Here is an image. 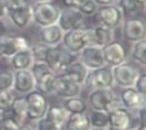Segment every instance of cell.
I'll return each mask as SVG.
<instances>
[{"instance_id":"cell-47","label":"cell","mask_w":146,"mask_h":130,"mask_svg":"<svg viewBox=\"0 0 146 130\" xmlns=\"http://www.w3.org/2000/svg\"><path fill=\"white\" fill-rule=\"evenodd\" d=\"M35 3H42V1H52V0H34Z\"/></svg>"},{"instance_id":"cell-16","label":"cell","mask_w":146,"mask_h":130,"mask_svg":"<svg viewBox=\"0 0 146 130\" xmlns=\"http://www.w3.org/2000/svg\"><path fill=\"white\" fill-rule=\"evenodd\" d=\"M6 16L10 19L11 24L18 29H25L33 21V10L29 3H25L16 9H13L6 13Z\"/></svg>"},{"instance_id":"cell-35","label":"cell","mask_w":146,"mask_h":130,"mask_svg":"<svg viewBox=\"0 0 146 130\" xmlns=\"http://www.w3.org/2000/svg\"><path fill=\"white\" fill-rule=\"evenodd\" d=\"M10 109L14 111V114L18 116L19 119L24 120L25 119V103H24V98H15V100L13 101V104L10 106Z\"/></svg>"},{"instance_id":"cell-10","label":"cell","mask_w":146,"mask_h":130,"mask_svg":"<svg viewBox=\"0 0 146 130\" xmlns=\"http://www.w3.org/2000/svg\"><path fill=\"white\" fill-rule=\"evenodd\" d=\"M122 36L127 43H136L146 39V24L140 16H127L121 24Z\"/></svg>"},{"instance_id":"cell-26","label":"cell","mask_w":146,"mask_h":130,"mask_svg":"<svg viewBox=\"0 0 146 130\" xmlns=\"http://www.w3.org/2000/svg\"><path fill=\"white\" fill-rule=\"evenodd\" d=\"M68 116V111L61 105H49L48 111H46L44 118H46L49 121H51L52 124H55L58 128H61L65 124Z\"/></svg>"},{"instance_id":"cell-11","label":"cell","mask_w":146,"mask_h":130,"mask_svg":"<svg viewBox=\"0 0 146 130\" xmlns=\"http://www.w3.org/2000/svg\"><path fill=\"white\" fill-rule=\"evenodd\" d=\"M82 85L68 79L66 76L59 74L55 75L51 83V94L58 95L62 99L71 98V96H79L81 93Z\"/></svg>"},{"instance_id":"cell-18","label":"cell","mask_w":146,"mask_h":130,"mask_svg":"<svg viewBox=\"0 0 146 130\" xmlns=\"http://www.w3.org/2000/svg\"><path fill=\"white\" fill-rule=\"evenodd\" d=\"M13 89L19 94H28L35 90V80L30 70H15Z\"/></svg>"},{"instance_id":"cell-38","label":"cell","mask_w":146,"mask_h":130,"mask_svg":"<svg viewBox=\"0 0 146 130\" xmlns=\"http://www.w3.org/2000/svg\"><path fill=\"white\" fill-rule=\"evenodd\" d=\"M84 0H61L62 5L65 8H71V9H79V6L82 4Z\"/></svg>"},{"instance_id":"cell-8","label":"cell","mask_w":146,"mask_h":130,"mask_svg":"<svg viewBox=\"0 0 146 130\" xmlns=\"http://www.w3.org/2000/svg\"><path fill=\"white\" fill-rule=\"evenodd\" d=\"M85 86L94 89H111L114 86V76L112 68L109 65H104L99 69L89 70L88 76L84 83Z\"/></svg>"},{"instance_id":"cell-34","label":"cell","mask_w":146,"mask_h":130,"mask_svg":"<svg viewBox=\"0 0 146 130\" xmlns=\"http://www.w3.org/2000/svg\"><path fill=\"white\" fill-rule=\"evenodd\" d=\"M98 8L99 6L94 3V0H84L78 10L85 18V16H94L96 14V11H98Z\"/></svg>"},{"instance_id":"cell-17","label":"cell","mask_w":146,"mask_h":130,"mask_svg":"<svg viewBox=\"0 0 146 130\" xmlns=\"http://www.w3.org/2000/svg\"><path fill=\"white\" fill-rule=\"evenodd\" d=\"M109 115V128H114L117 130H126L131 128L134 124V116L132 111L127 110L124 106L111 111Z\"/></svg>"},{"instance_id":"cell-22","label":"cell","mask_w":146,"mask_h":130,"mask_svg":"<svg viewBox=\"0 0 146 130\" xmlns=\"http://www.w3.org/2000/svg\"><path fill=\"white\" fill-rule=\"evenodd\" d=\"M88 73H89V70L76 59L70 65L66 66L65 70L61 73V75L66 76L68 79H70L72 81L80 84V85H84L85 79H86V76H88Z\"/></svg>"},{"instance_id":"cell-13","label":"cell","mask_w":146,"mask_h":130,"mask_svg":"<svg viewBox=\"0 0 146 130\" xmlns=\"http://www.w3.org/2000/svg\"><path fill=\"white\" fill-rule=\"evenodd\" d=\"M64 33L70 31L74 29L84 28V16L78 9L64 8L60 9V15H59L58 23H56Z\"/></svg>"},{"instance_id":"cell-31","label":"cell","mask_w":146,"mask_h":130,"mask_svg":"<svg viewBox=\"0 0 146 130\" xmlns=\"http://www.w3.org/2000/svg\"><path fill=\"white\" fill-rule=\"evenodd\" d=\"M14 71L9 69L0 70V90H13Z\"/></svg>"},{"instance_id":"cell-3","label":"cell","mask_w":146,"mask_h":130,"mask_svg":"<svg viewBox=\"0 0 146 130\" xmlns=\"http://www.w3.org/2000/svg\"><path fill=\"white\" fill-rule=\"evenodd\" d=\"M78 59L75 54L70 53L62 44L49 46L45 56V64L50 68L56 75L61 74L68 65Z\"/></svg>"},{"instance_id":"cell-40","label":"cell","mask_w":146,"mask_h":130,"mask_svg":"<svg viewBox=\"0 0 146 130\" xmlns=\"http://www.w3.org/2000/svg\"><path fill=\"white\" fill-rule=\"evenodd\" d=\"M94 3L98 6H106V5H114L115 0H94Z\"/></svg>"},{"instance_id":"cell-45","label":"cell","mask_w":146,"mask_h":130,"mask_svg":"<svg viewBox=\"0 0 146 130\" xmlns=\"http://www.w3.org/2000/svg\"><path fill=\"white\" fill-rule=\"evenodd\" d=\"M0 58H3V43H1V38H0Z\"/></svg>"},{"instance_id":"cell-36","label":"cell","mask_w":146,"mask_h":130,"mask_svg":"<svg viewBox=\"0 0 146 130\" xmlns=\"http://www.w3.org/2000/svg\"><path fill=\"white\" fill-rule=\"evenodd\" d=\"M35 130H60L55 124H52L51 121H49L46 118H42L36 121V129Z\"/></svg>"},{"instance_id":"cell-30","label":"cell","mask_w":146,"mask_h":130,"mask_svg":"<svg viewBox=\"0 0 146 130\" xmlns=\"http://www.w3.org/2000/svg\"><path fill=\"white\" fill-rule=\"evenodd\" d=\"M88 116L91 128H109V115L105 111L91 110Z\"/></svg>"},{"instance_id":"cell-5","label":"cell","mask_w":146,"mask_h":130,"mask_svg":"<svg viewBox=\"0 0 146 130\" xmlns=\"http://www.w3.org/2000/svg\"><path fill=\"white\" fill-rule=\"evenodd\" d=\"M24 103L25 118L31 120V121H38V120L42 119L49 108V101L46 95L38 91V90H33V91L25 94Z\"/></svg>"},{"instance_id":"cell-23","label":"cell","mask_w":146,"mask_h":130,"mask_svg":"<svg viewBox=\"0 0 146 130\" xmlns=\"http://www.w3.org/2000/svg\"><path fill=\"white\" fill-rule=\"evenodd\" d=\"M91 125L89 121L88 113L85 114H69L65 124L60 130H90Z\"/></svg>"},{"instance_id":"cell-20","label":"cell","mask_w":146,"mask_h":130,"mask_svg":"<svg viewBox=\"0 0 146 130\" xmlns=\"http://www.w3.org/2000/svg\"><path fill=\"white\" fill-rule=\"evenodd\" d=\"M9 63H10L11 68L14 69V71L15 70H29L34 64V58H33L30 46L15 53L14 55L9 58Z\"/></svg>"},{"instance_id":"cell-44","label":"cell","mask_w":146,"mask_h":130,"mask_svg":"<svg viewBox=\"0 0 146 130\" xmlns=\"http://www.w3.org/2000/svg\"><path fill=\"white\" fill-rule=\"evenodd\" d=\"M136 1H137V4L141 6V8H144L145 6V3H146V0H136Z\"/></svg>"},{"instance_id":"cell-2","label":"cell","mask_w":146,"mask_h":130,"mask_svg":"<svg viewBox=\"0 0 146 130\" xmlns=\"http://www.w3.org/2000/svg\"><path fill=\"white\" fill-rule=\"evenodd\" d=\"M88 105L91 110L105 111L106 114L122 106L119 96H116L111 89H94L89 95Z\"/></svg>"},{"instance_id":"cell-19","label":"cell","mask_w":146,"mask_h":130,"mask_svg":"<svg viewBox=\"0 0 146 130\" xmlns=\"http://www.w3.org/2000/svg\"><path fill=\"white\" fill-rule=\"evenodd\" d=\"M3 43V58H10L18 53L19 50L28 48L30 46L29 41L26 40L24 36H19V35H6L4 38H1Z\"/></svg>"},{"instance_id":"cell-14","label":"cell","mask_w":146,"mask_h":130,"mask_svg":"<svg viewBox=\"0 0 146 130\" xmlns=\"http://www.w3.org/2000/svg\"><path fill=\"white\" fill-rule=\"evenodd\" d=\"M76 56L88 70H95L105 65L101 48L99 46H85Z\"/></svg>"},{"instance_id":"cell-48","label":"cell","mask_w":146,"mask_h":130,"mask_svg":"<svg viewBox=\"0 0 146 130\" xmlns=\"http://www.w3.org/2000/svg\"><path fill=\"white\" fill-rule=\"evenodd\" d=\"M126 130H136V125H132L131 128H129V129H126Z\"/></svg>"},{"instance_id":"cell-25","label":"cell","mask_w":146,"mask_h":130,"mask_svg":"<svg viewBox=\"0 0 146 130\" xmlns=\"http://www.w3.org/2000/svg\"><path fill=\"white\" fill-rule=\"evenodd\" d=\"M61 106L64 108L68 114H85L88 113V103L80 96H71L62 100Z\"/></svg>"},{"instance_id":"cell-43","label":"cell","mask_w":146,"mask_h":130,"mask_svg":"<svg viewBox=\"0 0 146 130\" xmlns=\"http://www.w3.org/2000/svg\"><path fill=\"white\" fill-rule=\"evenodd\" d=\"M18 130H35V129L31 128L30 125H23V124H21V125L18 128Z\"/></svg>"},{"instance_id":"cell-27","label":"cell","mask_w":146,"mask_h":130,"mask_svg":"<svg viewBox=\"0 0 146 130\" xmlns=\"http://www.w3.org/2000/svg\"><path fill=\"white\" fill-rule=\"evenodd\" d=\"M129 55H131V59L134 60V63L141 65L142 68H145V65H146V39L132 43V46H131V50L129 51Z\"/></svg>"},{"instance_id":"cell-21","label":"cell","mask_w":146,"mask_h":130,"mask_svg":"<svg viewBox=\"0 0 146 130\" xmlns=\"http://www.w3.org/2000/svg\"><path fill=\"white\" fill-rule=\"evenodd\" d=\"M62 36H64V31L60 29V26L58 24L49 25L45 26V28H41L40 41L48 46H55L61 44Z\"/></svg>"},{"instance_id":"cell-7","label":"cell","mask_w":146,"mask_h":130,"mask_svg":"<svg viewBox=\"0 0 146 130\" xmlns=\"http://www.w3.org/2000/svg\"><path fill=\"white\" fill-rule=\"evenodd\" d=\"M35 80V90L42 93L44 95L51 94V83L55 78V73L49 68L45 63L34 61L31 68L29 69Z\"/></svg>"},{"instance_id":"cell-49","label":"cell","mask_w":146,"mask_h":130,"mask_svg":"<svg viewBox=\"0 0 146 130\" xmlns=\"http://www.w3.org/2000/svg\"><path fill=\"white\" fill-rule=\"evenodd\" d=\"M109 130H117V129H114V128H108Z\"/></svg>"},{"instance_id":"cell-15","label":"cell","mask_w":146,"mask_h":130,"mask_svg":"<svg viewBox=\"0 0 146 130\" xmlns=\"http://www.w3.org/2000/svg\"><path fill=\"white\" fill-rule=\"evenodd\" d=\"M119 99L121 101V105L130 111H136V110L145 108L146 98L141 93H139L134 86L130 88H122L119 95Z\"/></svg>"},{"instance_id":"cell-33","label":"cell","mask_w":146,"mask_h":130,"mask_svg":"<svg viewBox=\"0 0 146 130\" xmlns=\"http://www.w3.org/2000/svg\"><path fill=\"white\" fill-rule=\"evenodd\" d=\"M14 100L15 95L13 90H0V113L10 108Z\"/></svg>"},{"instance_id":"cell-46","label":"cell","mask_w":146,"mask_h":130,"mask_svg":"<svg viewBox=\"0 0 146 130\" xmlns=\"http://www.w3.org/2000/svg\"><path fill=\"white\" fill-rule=\"evenodd\" d=\"M90 130H109L108 128H91Z\"/></svg>"},{"instance_id":"cell-28","label":"cell","mask_w":146,"mask_h":130,"mask_svg":"<svg viewBox=\"0 0 146 130\" xmlns=\"http://www.w3.org/2000/svg\"><path fill=\"white\" fill-rule=\"evenodd\" d=\"M21 124L23 121L14 114L10 108L1 113V123H0L1 130H18Z\"/></svg>"},{"instance_id":"cell-41","label":"cell","mask_w":146,"mask_h":130,"mask_svg":"<svg viewBox=\"0 0 146 130\" xmlns=\"http://www.w3.org/2000/svg\"><path fill=\"white\" fill-rule=\"evenodd\" d=\"M4 18H6V9L4 4H3V1L0 0V19H4Z\"/></svg>"},{"instance_id":"cell-24","label":"cell","mask_w":146,"mask_h":130,"mask_svg":"<svg viewBox=\"0 0 146 130\" xmlns=\"http://www.w3.org/2000/svg\"><path fill=\"white\" fill-rule=\"evenodd\" d=\"M92 31H94L95 44L99 48H102L104 45L115 40V30L104 24H98L96 26H94Z\"/></svg>"},{"instance_id":"cell-39","label":"cell","mask_w":146,"mask_h":130,"mask_svg":"<svg viewBox=\"0 0 146 130\" xmlns=\"http://www.w3.org/2000/svg\"><path fill=\"white\" fill-rule=\"evenodd\" d=\"M8 35V26L4 19H0V38H4Z\"/></svg>"},{"instance_id":"cell-29","label":"cell","mask_w":146,"mask_h":130,"mask_svg":"<svg viewBox=\"0 0 146 130\" xmlns=\"http://www.w3.org/2000/svg\"><path fill=\"white\" fill-rule=\"evenodd\" d=\"M115 5L121 10L124 16H134L141 8L136 0H115Z\"/></svg>"},{"instance_id":"cell-9","label":"cell","mask_w":146,"mask_h":130,"mask_svg":"<svg viewBox=\"0 0 146 130\" xmlns=\"http://www.w3.org/2000/svg\"><path fill=\"white\" fill-rule=\"evenodd\" d=\"M101 51L105 65H109L111 68L127 61L129 59V49L120 40H112L111 43L104 45L101 48Z\"/></svg>"},{"instance_id":"cell-1","label":"cell","mask_w":146,"mask_h":130,"mask_svg":"<svg viewBox=\"0 0 146 130\" xmlns=\"http://www.w3.org/2000/svg\"><path fill=\"white\" fill-rule=\"evenodd\" d=\"M61 44L70 53L78 55L85 46H96L92 28H79L64 33Z\"/></svg>"},{"instance_id":"cell-4","label":"cell","mask_w":146,"mask_h":130,"mask_svg":"<svg viewBox=\"0 0 146 130\" xmlns=\"http://www.w3.org/2000/svg\"><path fill=\"white\" fill-rule=\"evenodd\" d=\"M142 73H144V68L141 65L132 61H125L112 68L114 84L120 86L121 89L134 86L135 81Z\"/></svg>"},{"instance_id":"cell-12","label":"cell","mask_w":146,"mask_h":130,"mask_svg":"<svg viewBox=\"0 0 146 130\" xmlns=\"http://www.w3.org/2000/svg\"><path fill=\"white\" fill-rule=\"evenodd\" d=\"M100 24H104L111 29L120 28L122 21H124L125 16L121 13V10L117 8L115 4L114 5H106V6H99L98 11H96Z\"/></svg>"},{"instance_id":"cell-6","label":"cell","mask_w":146,"mask_h":130,"mask_svg":"<svg viewBox=\"0 0 146 130\" xmlns=\"http://www.w3.org/2000/svg\"><path fill=\"white\" fill-rule=\"evenodd\" d=\"M31 10L33 21L40 28L56 24L59 15H60V8L55 5L52 1L35 3L34 5H31Z\"/></svg>"},{"instance_id":"cell-32","label":"cell","mask_w":146,"mask_h":130,"mask_svg":"<svg viewBox=\"0 0 146 130\" xmlns=\"http://www.w3.org/2000/svg\"><path fill=\"white\" fill-rule=\"evenodd\" d=\"M48 45H45L44 43H36V44L30 46V50L33 53V58L34 61H40V63H45V56H46V51H48Z\"/></svg>"},{"instance_id":"cell-42","label":"cell","mask_w":146,"mask_h":130,"mask_svg":"<svg viewBox=\"0 0 146 130\" xmlns=\"http://www.w3.org/2000/svg\"><path fill=\"white\" fill-rule=\"evenodd\" d=\"M136 130H146V124L145 123H137L136 124Z\"/></svg>"},{"instance_id":"cell-37","label":"cell","mask_w":146,"mask_h":130,"mask_svg":"<svg viewBox=\"0 0 146 130\" xmlns=\"http://www.w3.org/2000/svg\"><path fill=\"white\" fill-rule=\"evenodd\" d=\"M134 88L137 90L139 93H141L142 95H146V75H145V73H142L137 78V80H136L134 84Z\"/></svg>"}]
</instances>
